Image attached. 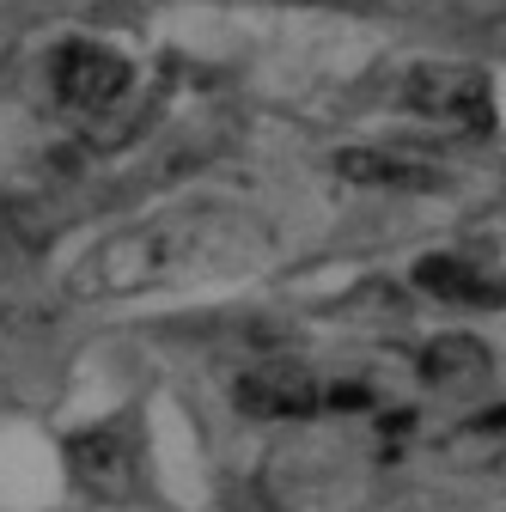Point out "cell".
Listing matches in <instances>:
<instances>
[{
  "label": "cell",
  "instance_id": "5b68a950",
  "mask_svg": "<svg viewBox=\"0 0 506 512\" xmlns=\"http://www.w3.org/2000/svg\"><path fill=\"white\" fill-rule=\"evenodd\" d=\"M415 287L433 293V299H452V305H500L506 287L500 275H488L482 263H470V256H421L415 263Z\"/></svg>",
  "mask_w": 506,
  "mask_h": 512
},
{
  "label": "cell",
  "instance_id": "7a4b0ae2",
  "mask_svg": "<svg viewBox=\"0 0 506 512\" xmlns=\"http://www.w3.org/2000/svg\"><path fill=\"white\" fill-rule=\"evenodd\" d=\"M49 86L55 104L74 116H110L135 92V61L104 37H68L49 55Z\"/></svg>",
  "mask_w": 506,
  "mask_h": 512
},
{
  "label": "cell",
  "instance_id": "8992f818",
  "mask_svg": "<svg viewBox=\"0 0 506 512\" xmlns=\"http://www.w3.org/2000/svg\"><path fill=\"white\" fill-rule=\"evenodd\" d=\"M342 177L378 183V189H433V171L397 153H342Z\"/></svg>",
  "mask_w": 506,
  "mask_h": 512
},
{
  "label": "cell",
  "instance_id": "277c9868",
  "mask_svg": "<svg viewBox=\"0 0 506 512\" xmlns=\"http://www.w3.org/2000/svg\"><path fill=\"white\" fill-rule=\"evenodd\" d=\"M409 104L439 116V122H458V128H488L494 116V98H488V80L476 68H458V61H427L403 80Z\"/></svg>",
  "mask_w": 506,
  "mask_h": 512
},
{
  "label": "cell",
  "instance_id": "6da1fadb",
  "mask_svg": "<svg viewBox=\"0 0 506 512\" xmlns=\"http://www.w3.org/2000/svg\"><path fill=\"white\" fill-rule=\"evenodd\" d=\"M257 232L238 214H165L153 226H129L104 244H92L68 287L74 299H129V293H159V287H183L196 275H220L238 256H250Z\"/></svg>",
  "mask_w": 506,
  "mask_h": 512
},
{
  "label": "cell",
  "instance_id": "3957f363",
  "mask_svg": "<svg viewBox=\"0 0 506 512\" xmlns=\"http://www.w3.org/2000/svg\"><path fill=\"white\" fill-rule=\"evenodd\" d=\"M366 384H324L305 366H263L238 378V409L263 415V421H293V415H318V409H366Z\"/></svg>",
  "mask_w": 506,
  "mask_h": 512
},
{
  "label": "cell",
  "instance_id": "52a82bcc",
  "mask_svg": "<svg viewBox=\"0 0 506 512\" xmlns=\"http://www.w3.org/2000/svg\"><path fill=\"white\" fill-rule=\"evenodd\" d=\"M427 378H439V384H464V378H482L488 372V354L476 348V342H439V348H427Z\"/></svg>",
  "mask_w": 506,
  "mask_h": 512
}]
</instances>
